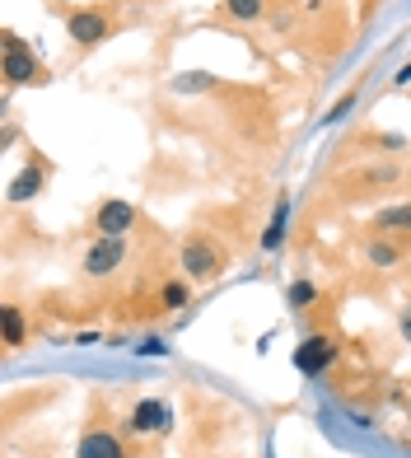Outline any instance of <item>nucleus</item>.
I'll list each match as a JSON object with an SVG mask.
<instances>
[{"label": "nucleus", "mask_w": 411, "mask_h": 458, "mask_svg": "<svg viewBox=\"0 0 411 458\" xmlns=\"http://www.w3.org/2000/svg\"><path fill=\"white\" fill-rule=\"evenodd\" d=\"M66 33H71V43H80V47H98V43H108L113 24H108V14H98V10H71L66 14Z\"/></svg>", "instance_id": "obj_1"}, {"label": "nucleus", "mask_w": 411, "mask_h": 458, "mask_svg": "<svg viewBox=\"0 0 411 458\" xmlns=\"http://www.w3.org/2000/svg\"><path fill=\"white\" fill-rule=\"evenodd\" d=\"M332 360H337V346H332V337H323V332H314V337H304L295 346V369L299 374H323V369H332Z\"/></svg>", "instance_id": "obj_2"}, {"label": "nucleus", "mask_w": 411, "mask_h": 458, "mask_svg": "<svg viewBox=\"0 0 411 458\" xmlns=\"http://www.w3.org/2000/svg\"><path fill=\"white\" fill-rule=\"evenodd\" d=\"M5 80L10 85H38L43 80V66L33 61V52H24L14 33H5Z\"/></svg>", "instance_id": "obj_3"}, {"label": "nucleus", "mask_w": 411, "mask_h": 458, "mask_svg": "<svg viewBox=\"0 0 411 458\" xmlns=\"http://www.w3.org/2000/svg\"><path fill=\"white\" fill-rule=\"evenodd\" d=\"M127 426L136 435H155V430H169L173 426V407L169 403H159V398H140L127 416Z\"/></svg>", "instance_id": "obj_4"}, {"label": "nucleus", "mask_w": 411, "mask_h": 458, "mask_svg": "<svg viewBox=\"0 0 411 458\" xmlns=\"http://www.w3.org/2000/svg\"><path fill=\"white\" fill-rule=\"evenodd\" d=\"M122 258H127V243H122V239H98L89 253H85V276H94V281L113 276L117 267H122Z\"/></svg>", "instance_id": "obj_5"}, {"label": "nucleus", "mask_w": 411, "mask_h": 458, "mask_svg": "<svg viewBox=\"0 0 411 458\" xmlns=\"http://www.w3.org/2000/svg\"><path fill=\"white\" fill-rule=\"evenodd\" d=\"M131 225H136V206H131V201H103L98 216H94L98 239H122Z\"/></svg>", "instance_id": "obj_6"}, {"label": "nucleus", "mask_w": 411, "mask_h": 458, "mask_svg": "<svg viewBox=\"0 0 411 458\" xmlns=\"http://www.w3.org/2000/svg\"><path fill=\"white\" fill-rule=\"evenodd\" d=\"M182 272H188L192 281H211L220 272V253L206 239H188L182 243Z\"/></svg>", "instance_id": "obj_7"}, {"label": "nucleus", "mask_w": 411, "mask_h": 458, "mask_svg": "<svg viewBox=\"0 0 411 458\" xmlns=\"http://www.w3.org/2000/svg\"><path fill=\"white\" fill-rule=\"evenodd\" d=\"M75 458H127V449H122V440L113 430H85V440H80Z\"/></svg>", "instance_id": "obj_8"}, {"label": "nucleus", "mask_w": 411, "mask_h": 458, "mask_svg": "<svg viewBox=\"0 0 411 458\" xmlns=\"http://www.w3.org/2000/svg\"><path fill=\"white\" fill-rule=\"evenodd\" d=\"M285 229H290V197H276L272 225L262 229V253H281V243H285Z\"/></svg>", "instance_id": "obj_9"}, {"label": "nucleus", "mask_w": 411, "mask_h": 458, "mask_svg": "<svg viewBox=\"0 0 411 458\" xmlns=\"http://www.w3.org/2000/svg\"><path fill=\"white\" fill-rule=\"evenodd\" d=\"M43 182H47V174L29 164L24 174H14V182H10V201H29V197H38V192H43Z\"/></svg>", "instance_id": "obj_10"}, {"label": "nucleus", "mask_w": 411, "mask_h": 458, "mask_svg": "<svg viewBox=\"0 0 411 458\" xmlns=\"http://www.w3.org/2000/svg\"><path fill=\"white\" fill-rule=\"evenodd\" d=\"M374 229H388V234H402L411 229V206H388V211L374 216Z\"/></svg>", "instance_id": "obj_11"}, {"label": "nucleus", "mask_w": 411, "mask_h": 458, "mask_svg": "<svg viewBox=\"0 0 411 458\" xmlns=\"http://www.w3.org/2000/svg\"><path fill=\"white\" fill-rule=\"evenodd\" d=\"M262 0H224V14L239 19V24H253V19H262Z\"/></svg>", "instance_id": "obj_12"}, {"label": "nucleus", "mask_w": 411, "mask_h": 458, "mask_svg": "<svg viewBox=\"0 0 411 458\" xmlns=\"http://www.w3.org/2000/svg\"><path fill=\"white\" fill-rule=\"evenodd\" d=\"M0 323H5V346H19V342H24V314H19L14 304L0 309Z\"/></svg>", "instance_id": "obj_13"}, {"label": "nucleus", "mask_w": 411, "mask_h": 458, "mask_svg": "<svg viewBox=\"0 0 411 458\" xmlns=\"http://www.w3.org/2000/svg\"><path fill=\"white\" fill-rule=\"evenodd\" d=\"M164 309H182V304H188L192 300V290H188V281H169V285H164Z\"/></svg>", "instance_id": "obj_14"}, {"label": "nucleus", "mask_w": 411, "mask_h": 458, "mask_svg": "<svg viewBox=\"0 0 411 458\" xmlns=\"http://www.w3.org/2000/svg\"><path fill=\"white\" fill-rule=\"evenodd\" d=\"M314 295H318V290L308 285V281H295L290 290H285V300H290V309H308V304H314Z\"/></svg>", "instance_id": "obj_15"}, {"label": "nucleus", "mask_w": 411, "mask_h": 458, "mask_svg": "<svg viewBox=\"0 0 411 458\" xmlns=\"http://www.w3.org/2000/svg\"><path fill=\"white\" fill-rule=\"evenodd\" d=\"M369 262L393 267V262H398V248H388V243H369Z\"/></svg>", "instance_id": "obj_16"}, {"label": "nucleus", "mask_w": 411, "mask_h": 458, "mask_svg": "<svg viewBox=\"0 0 411 458\" xmlns=\"http://www.w3.org/2000/svg\"><path fill=\"white\" fill-rule=\"evenodd\" d=\"M351 108H356V94H346V98H337V103H332V113H327V117H332V122H341V117L351 113Z\"/></svg>", "instance_id": "obj_17"}, {"label": "nucleus", "mask_w": 411, "mask_h": 458, "mask_svg": "<svg viewBox=\"0 0 411 458\" xmlns=\"http://www.w3.org/2000/svg\"><path fill=\"white\" fill-rule=\"evenodd\" d=\"M140 356H169V342H159V337L140 342Z\"/></svg>", "instance_id": "obj_18"}, {"label": "nucleus", "mask_w": 411, "mask_h": 458, "mask_svg": "<svg viewBox=\"0 0 411 458\" xmlns=\"http://www.w3.org/2000/svg\"><path fill=\"white\" fill-rule=\"evenodd\" d=\"M402 337L411 342V309H407V314H402Z\"/></svg>", "instance_id": "obj_19"}, {"label": "nucleus", "mask_w": 411, "mask_h": 458, "mask_svg": "<svg viewBox=\"0 0 411 458\" xmlns=\"http://www.w3.org/2000/svg\"><path fill=\"white\" fill-rule=\"evenodd\" d=\"M407 80H411V66H402V71H398V85H407Z\"/></svg>", "instance_id": "obj_20"}]
</instances>
